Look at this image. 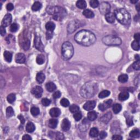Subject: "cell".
Wrapping results in <instances>:
<instances>
[{
    "label": "cell",
    "instance_id": "30",
    "mask_svg": "<svg viewBox=\"0 0 140 140\" xmlns=\"http://www.w3.org/2000/svg\"><path fill=\"white\" fill-rule=\"evenodd\" d=\"M42 7V5L41 4V3H40L38 1H36L34 3L31 8H32V10L33 11L36 12L40 10V9H41Z\"/></svg>",
    "mask_w": 140,
    "mask_h": 140
},
{
    "label": "cell",
    "instance_id": "44",
    "mask_svg": "<svg viewBox=\"0 0 140 140\" xmlns=\"http://www.w3.org/2000/svg\"><path fill=\"white\" fill-rule=\"evenodd\" d=\"M82 117V113L78 111L76 113H74V118L75 119L76 121H80Z\"/></svg>",
    "mask_w": 140,
    "mask_h": 140
},
{
    "label": "cell",
    "instance_id": "36",
    "mask_svg": "<svg viewBox=\"0 0 140 140\" xmlns=\"http://www.w3.org/2000/svg\"><path fill=\"white\" fill-rule=\"evenodd\" d=\"M118 80L119 82L122 83L126 82L128 80V76L126 74H122L118 77Z\"/></svg>",
    "mask_w": 140,
    "mask_h": 140
},
{
    "label": "cell",
    "instance_id": "7",
    "mask_svg": "<svg viewBox=\"0 0 140 140\" xmlns=\"http://www.w3.org/2000/svg\"><path fill=\"white\" fill-rule=\"evenodd\" d=\"M34 46L38 50L43 52L44 51V46L42 42L41 38L38 34H36L34 35Z\"/></svg>",
    "mask_w": 140,
    "mask_h": 140
},
{
    "label": "cell",
    "instance_id": "25",
    "mask_svg": "<svg viewBox=\"0 0 140 140\" xmlns=\"http://www.w3.org/2000/svg\"><path fill=\"white\" fill-rule=\"evenodd\" d=\"M58 124V120L56 119H51L48 122V126L52 129H55Z\"/></svg>",
    "mask_w": 140,
    "mask_h": 140
},
{
    "label": "cell",
    "instance_id": "43",
    "mask_svg": "<svg viewBox=\"0 0 140 140\" xmlns=\"http://www.w3.org/2000/svg\"><path fill=\"white\" fill-rule=\"evenodd\" d=\"M60 104L62 105L63 107H68L70 105V102L67 98H63L61 99V100L60 101Z\"/></svg>",
    "mask_w": 140,
    "mask_h": 140
},
{
    "label": "cell",
    "instance_id": "50",
    "mask_svg": "<svg viewBox=\"0 0 140 140\" xmlns=\"http://www.w3.org/2000/svg\"><path fill=\"white\" fill-rule=\"evenodd\" d=\"M14 7V5L12 4V3H9L7 4V6H6V8L8 11H12V10H13Z\"/></svg>",
    "mask_w": 140,
    "mask_h": 140
},
{
    "label": "cell",
    "instance_id": "60",
    "mask_svg": "<svg viewBox=\"0 0 140 140\" xmlns=\"http://www.w3.org/2000/svg\"><path fill=\"white\" fill-rule=\"evenodd\" d=\"M138 2V0H136H136H131V2L132 3V4H136V3H137Z\"/></svg>",
    "mask_w": 140,
    "mask_h": 140
},
{
    "label": "cell",
    "instance_id": "21",
    "mask_svg": "<svg viewBox=\"0 0 140 140\" xmlns=\"http://www.w3.org/2000/svg\"><path fill=\"white\" fill-rule=\"evenodd\" d=\"M35 129H36V128H35V125H34L33 122H28L27 123V124H26V130L27 132L29 133L33 132L35 130Z\"/></svg>",
    "mask_w": 140,
    "mask_h": 140
},
{
    "label": "cell",
    "instance_id": "11",
    "mask_svg": "<svg viewBox=\"0 0 140 140\" xmlns=\"http://www.w3.org/2000/svg\"><path fill=\"white\" fill-rule=\"evenodd\" d=\"M12 21V16L10 14L8 13L6 15L2 21V25L4 27H7L10 25Z\"/></svg>",
    "mask_w": 140,
    "mask_h": 140
},
{
    "label": "cell",
    "instance_id": "19",
    "mask_svg": "<svg viewBox=\"0 0 140 140\" xmlns=\"http://www.w3.org/2000/svg\"><path fill=\"white\" fill-rule=\"evenodd\" d=\"M46 88L47 91H48L50 92H53L54 90H55V89H56V85H55L54 83L48 82L46 84Z\"/></svg>",
    "mask_w": 140,
    "mask_h": 140
},
{
    "label": "cell",
    "instance_id": "34",
    "mask_svg": "<svg viewBox=\"0 0 140 140\" xmlns=\"http://www.w3.org/2000/svg\"><path fill=\"white\" fill-rule=\"evenodd\" d=\"M45 58L44 56L42 54H40L38 55L36 58V62L38 65H42L44 63Z\"/></svg>",
    "mask_w": 140,
    "mask_h": 140
},
{
    "label": "cell",
    "instance_id": "39",
    "mask_svg": "<svg viewBox=\"0 0 140 140\" xmlns=\"http://www.w3.org/2000/svg\"><path fill=\"white\" fill-rule=\"evenodd\" d=\"M7 101L10 104H13L16 101V96L14 94H9L7 98Z\"/></svg>",
    "mask_w": 140,
    "mask_h": 140
},
{
    "label": "cell",
    "instance_id": "47",
    "mask_svg": "<svg viewBox=\"0 0 140 140\" xmlns=\"http://www.w3.org/2000/svg\"><path fill=\"white\" fill-rule=\"evenodd\" d=\"M132 67L134 70L139 71L140 69V60L136 61V62H134L132 64Z\"/></svg>",
    "mask_w": 140,
    "mask_h": 140
},
{
    "label": "cell",
    "instance_id": "17",
    "mask_svg": "<svg viewBox=\"0 0 140 140\" xmlns=\"http://www.w3.org/2000/svg\"><path fill=\"white\" fill-rule=\"evenodd\" d=\"M105 16V19L106 21L109 23H113L115 22V16L114 14L112 12H109L107 13Z\"/></svg>",
    "mask_w": 140,
    "mask_h": 140
},
{
    "label": "cell",
    "instance_id": "9",
    "mask_svg": "<svg viewBox=\"0 0 140 140\" xmlns=\"http://www.w3.org/2000/svg\"><path fill=\"white\" fill-rule=\"evenodd\" d=\"M32 94L34 96V97L40 98L42 96L43 93V89L40 86H36L32 89L31 91Z\"/></svg>",
    "mask_w": 140,
    "mask_h": 140
},
{
    "label": "cell",
    "instance_id": "18",
    "mask_svg": "<svg viewBox=\"0 0 140 140\" xmlns=\"http://www.w3.org/2000/svg\"><path fill=\"white\" fill-rule=\"evenodd\" d=\"M112 118V114L110 112L107 113L101 118L100 120L104 123H108Z\"/></svg>",
    "mask_w": 140,
    "mask_h": 140
},
{
    "label": "cell",
    "instance_id": "3",
    "mask_svg": "<svg viewBox=\"0 0 140 140\" xmlns=\"http://www.w3.org/2000/svg\"><path fill=\"white\" fill-rule=\"evenodd\" d=\"M46 12L52 16V18L58 21L61 20L66 16V10L59 6H49L46 9Z\"/></svg>",
    "mask_w": 140,
    "mask_h": 140
},
{
    "label": "cell",
    "instance_id": "14",
    "mask_svg": "<svg viewBox=\"0 0 140 140\" xmlns=\"http://www.w3.org/2000/svg\"><path fill=\"white\" fill-rule=\"evenodd\" d=\"M61 129L64 131H68L70 130L71 128V123L70 121L67 118H65L63 119V120L61 122Z\"/></svg>",
    "mask_w": 140,
    "mask_h": 140
},
{
    "label": "cell",
    "instance_id": "58",
    "mask_svg": "<svg viewBox=\"0 0 140 140\" xmlns=\"http://www.w3.org/2000/svg\"><path fill=\"white\" fill-rule=\"evenodd\" d=\"M136 8L137 10H138L139 12H140V4H137V6H136Z\"/></svg>",
    "mask_w": 140,
    "mask_h": 140
},
{
    "label": "cell",
    "instance_id": "33",
    "mask_svg": "<svg viewBox=\"0 0 140 140\" xmlns=\"http://www.w3.org/2000/svg\"><path fill=\"white\" fill-rule=\"evenodd\" d=\"M122 109V106L120 104H116L113 105V111L115 114H118L121 111Z\"/></svg>",
    "mask_w": 140,
    "mask_h": 140
},
{
    "label": "cell",
    "instance_id": "27",
    "mask_svg": "<svg viewBox=\"0 0 140 140\" xmlns=\"http://www.w3.org/2000/svg\"><path fill=\"white\" fill-rule=\"evenodd\" d=\"M55 28V24L52 22H49L46 24V28L48 31L53 32Z\"/></svg>",
    "mask_w": 140,
    "mask_h": 140
},
{
    "label": "cell",
    "instance_id": "8",
    "mask_svg": "<svg viewBox=\"0 0 140 140\" xmlns=\"http://www.w3.org/2000/svg\"><path fill=\"white\" fill-rule=\"evenodd\" d=\"M99 10H100V11L101 14L106 15L107 13L110 12V4H108V2H102L101 4L100 5Z\"/></svg>",
    "mask_w": 140,
    "mask_h": 140
},
{
    "label": "cell",
    "instance_id": "49",
    "mask_svg": "<svg viewBox=\"0 0 140 140\" xmlns=\"http://www.w3.org/2000/svg\"><path fill=\"white\" fill-rule=\"evenodd\" d=\"M61 95V93L60 92V91H56L55 92L53 95H52V97L54 99H56V98H60V96Z\"/></svg>",
    "mask_w": 140,
    "mask_h": 140
},
{
    "label": "cell",
    "instance_id": "26",
    "mask_svg": "<svg viewBox=\"0 0 140 140\" xmlns=\"http://www.w3.org/2000/svg\"><path fill=\"white\" fill-rule=\"evenodd\" d=\"M4 59L8 62H10L12 60V53L8 51H5L4 54Z\"/></svg>",
    "mask_w": 140,
    "mask_h": 140
},
{
    "label": "cell",
    "instance_id": "31",
    "mask_svg": "<svg viewBox=\"0 0 140 140\" xmlns=\"http://www.w3.org/2000/svg\"><path fill=\"white\" fill-rule=\"evenodd\" d=\"M52 135L50 134H49L50 136H54L56 140H62L64 139V136L62 133L60 132H50Z\"/></svg>",
    "mask_w": 140,
    "mask_h": 140
},
{
    "label": "cell",
    "instance_id": "37",
    "mask_svg": "<svg viewBox=\"0 0 140 140\" xmlns=\"http://www.w3.org/2000/svg\"><path fill=\"white\" fill-rule=\"evenodd\" d=\"M14 112L12 107H8L6 109V116L8 118H10L14 116Z\"/></svg>",
    "mask_w": 140,
    "mask_h": 140
},
{
    "label": "cell",
    "instance_id": "15",
    "mask_svg": "<svg viewBox=\"0 0 140 140\" xmlns=\"http://www.w3.org/2000/svg\"><path fill=\"white\" fill-rule=\"evenodd\" d=\"M15 60L16 63L24 64L26 61L25 55L22 53H18L16 54Z\"/></svg>",
    "mask_w": 140,
    "mask_h": 140
},
{
    "label": "cell",
    "instance_id": "42",
    "mask_svg": "<svg viewBox=\"0 0 140 140\" xmlns=\"http://www.w3.org/2000/svg\"><path fill=\"white\" fill-rule=\"evenodd\" d=\"M18 29L19 26L16 22H14L13 24H12L10 26V30L11 32H16Z\"/></svg>",
    "mask_w": 140,
    "mask_h": 140
},
{
    "label": "cell",
    "instance_id": "29",
    "mask_svg": "<svg viewBox=\"0 0 140 140\" xmlns=\"http://www.w3.org/2000/svg\"><path fill=\"white\" fill-rule=\"evenodd\" d=\"M98 130L96 128H92L89 132V135L92 138H96L98 136Z\"/></svg>",
    "mask_w": 140,
    "mask_h": 140
},
{
    "label": "cell",
    "instance_id": "2",
    "mask_svg": "<svg viewBox=\"0 0 140 140\" xmlns=\"http://www.w3.org/2000/svg\"><path fill=\"white\" fill-rule=\"evenodd\" d=\"M98 90L97 84L90 82L86 83L81 88L80 94L82 97L89 98L95 95Z\"/></svg>",
    "mask_w": 140,
    "mask_h": 140
},
{
    "label": "cell",
    "instance_id": "24",
    "mask_svg": "<svg viewBox=\"0 0 140 140\" xmlns=\"http://www.w3.org/2000/svg\"><path fill=\"white\" fill-rule=\"evenodd\" d=\"M46 76L45 74L42 72L38 73L36 76V80L38 83L40 84H42L45 80Z\"/></svg>",
    "mask_w": 140,
    "mask_h": 140
},
{
    "label": "cell",
    "instance_id": "12",
    "mask_svg": "<svg viewBox=\"0 0 140 140\" xmlns=\"http://www.w3.org/2000/svg\"><path fill=\"white\" fill-rule=\"evenodd\" d=\"M112 103V100L111 99H109L106 101H104L103 103L100 104L98 105V109L100 110L101 111H104L106 109L108 108L110 106Z\"/></svg>",
    "mask_w": 140,
    "mask_h": 140
},
{
    "label": "cell",
    "instance_id": "16",
    "mask_svg": "<svg viewBox=\"0 0 140 140\" xmlns=\"http://www.w3.org/2000/svg\"><path fill=\"white\" fill-rule=\"evenodd\" d=\"M49 114L50 116L52 118H56L58 117L61 114V110L59 108L56 107H54L52 108L50 111H49Z\"/></svg>",
    "mask_w": 140,
    "mask_h": 140
},
{
    "label": "cell",
    "instance_id": "22",
    "mask_svg": "<svg viewBox=\"0 0 140 140\" xmlns=\"http://www.w3.org/2000/svg\"><path fill=\"white\" fill-rule=\"evenodd\" d=\"M83 15L87 18H93L94 17V13L92 10L89 9H86L83 12Z\"/></svg>",
    "mask_w": 140,
    "mask_h": 140
},
{
    "label": "cell",
    "instance_id": "10",
    "mask_svg": "<svg viewBox=\"0 0 140 140\" xmlns=\"http://www.w3.org/2000/svg\"><path fill=\"white\" fill-rule=\"evenodd\" d=\"M20 45L24 50H28L30 48V41L27 37H23L20 40Z\"/></svg>",
    "mask_w": 140,
    "mask_h": 140
},
{
    "label": "cell",
    "instance_id": "20",
    "mask_svg": "<svg viewBox=\"0 0 140 140\" xmlns=\"http://www.w3.org/2000/svg\"><path fill=\"white\" fill-rule=\"evenodd\" d=\"M129 98V94L127 91L122 92L119 94L118 96L119 100L122 101L126 100Z\"/></svg>",
    "mask_w": 140,
    "mask_h": 140
},
{
    "label": "cell",
    "instance_id": "32",
    "mask_svg": "<svg viewBox=\"0 0 140 140\" xmlns=\"http://www.w3.org/2000/svg\"><path fill=\"white\" fill-rule=\"evenodd\" d=\"M76 6L78 8L83 10L86 7V3L84 0H79L76 2Z\"/></svg>",
    "mask_w": 140,
    "mask_h": 140
},
{
    "label": "cell",
    "instance_id": "5",
    "mask_svg": "<svg viewBox=\"0 0 140 140\" xmlns=\"http://www.w3.org/2000/svg\"><path fill=\"white\" fill-rule=\"evenodd\" d=\"M61 54L64 60H68L71 59L74 54V46L71 43L67 41L62 44Z\"/></svg>",
    "mask_w": 140,
    "mask_h": 140
},
{
    "label": "cell",
    "instance_id": "28",
    "mask_svg": "<svg viewBox=\"0 0 140 140\" xmlns=\"http://www.w3.org/2000/svg\"><path fill=\"white\" fill-rule=\"evenodd\" d=\"M129 135L131 138H138L140 136V130L138 129H135L131 131L129 134Z\"/></svg>",
    "mask_w": 140,
    "mask_h": 140
},
{
    "label": "cell",
    "instance_id": "55",
    "mask_svg": "<svg viewBox=\"0 0 140 140\" xmlns=\"http://www.w3.org/2000/svg\"><path fill=\"white\" fill-rule=\"evenodd\" d=\"M18 118L20 120V122H21L22 124H24L25 123V119L24 118V116H23L22 115H19L18 116Z\"/></svg>",
    "mask_w": 140,
    "mask_h": 140
},
{
    "label": "cell",
    "instance_id": "1",
    "mask_svg": "<svg viewBox=\"0 0 140 140\" xmlns=\"http://www.w3.org/2000/svg\"><path fill=\"white\" fill-rule=\"evenodd\" d=\"M74 40L76 42L80 44L88 46L93 44L95 42L96 37L92 32L83 30L78 32L75 34Z\"/></svg>",
    "mask_w": 140,
    "mask_h": 140
},
{
    "label": "cell",
    "instance_id": "48",
    "mask_svg": "<svg viewBox=\"0 0 140 140\" xmlns=\"http://www.w3.org/2000/svg\"><path fill=\"white\" fill-rule=\"evenodd\" d=\"M98 136H99V137H100V138L101 139H104L106 138L107 136V132H105V131H101L100 133L98 134Z\"/></svg>",
    "mask_w": 140,
    "mask_h": 140
},
{
    "label": "cell",
    "instance_id": "35",
    "mask_svg": "<svg viewBox=\"0 0 140 140\" xmlns=\"http://www.w3.org/2000/svg\"><path fill=\"white\" fill-rule=\"evenodd\" d=\"M110 94V91H108V90H103V91H102L101 92L99 93L98 98H104L108 97Z\"/></svg>",
    "mask_w": 140,
    "mask_h": 140
},
{
    "label": "cell",
    "instance_id": "4",
    "mask_svg": "<svg viewBox=\"0 0 140 140\" xmlns=\"http://www.w3.org/2000/svg\"><path fill=\"white\" fill-rule=\"evenodd\" d=\"M115 18L122 25H128L131 21L130 13L124 8H119L114 11Z\"/></svg>",
    "mask_w": 140,
    "mask_h": 140
},
{
    "label": "cell",
    "instance_id": "6",
    "mask_svg": "<svg viewBox=\"0 0 140 140\" xmlns=\"http://www.w3.org/2000/svg\"><path fill=\"white\" fill-rule=\"evenodd\" d=\"M102 42L107 46H119L122 44V40L118 37L108 35L103 38Z\"/></svg>",
    "mask_w": 140,
    "mask_h": 140
},
{
    "label": "cell",
    "instance_id": "40",
    "mask_svg": "<svg viewBox=\"0 0 140 140\" xmlns=\"http://www.w3.org/2000/svg\"><path fill=\"white\" fill-rule=\"evenodd\" d=\"M70 111L71 113H74L78 111H80V107H79L76 104H72L70 107Z\"/></svg>",
    "mask_w": 140,
    "mask_h": 140
},
{
    "label": "cell",
    "instance_id": "56",
    "mask_svg": "<svg viewBox=\"0 0 140 140\" xmlns=\"http://www.w3.org/2000/svg\"><path fill=\"white\" fill-rule=\"evenodd\" d=\"M134 38L135 39V40L138 42H140V34L139 33H137L134 34Z\"/></svg>",
    "mask_w": 140,
    "mask_h": 140
},
{
    "label": "cell",
    "instance_id": "51",
    "mask_svg": "<svg viewBox=\"0 0 140 140\" xmlns=\"http://www.w3.org/2000/svg\"><path fill=\"white\" fill-rule=\"evenodd\" d=\"M0 33H1L2 36H4V34H6V31L5 27L3 26L2 25H1V28H0Z\"/></svg>",
    "mask_w": 140,
    "mask_h": 140
},
{
    "label": "cell",
    "instance_id": "13",
    "mask_svg": "<svg viewBox=\"0 0 140 140\" xmlns=\"http://www.w3.org/2000/svg\"><path fill=\"white\" fill-rule=\"evenodd\" d=\"M96 102L95 101H87L83 105V108L86 110H92L96 106Z\"/></svg>",
    "mask_w": 140,
    "mask_h": 140
},
{
    "label": "cell",
    "instance_id": "59",
    "mask_svg": "<svg viewBox=\"0 0 140 140\" xmlns=\"http://www.w3.org/2000/svg\"><path fill=\"white\" fill-rule=\"evenodd\" d=\"M135 59L137 60V61L138 60H140V57H139V55H135Z\"/></svg>",
    "mask_w": 140,
    "mask_h": 140
},
{
    "label": "cell",
    "instance_id": "45",
    "mask_svg": "<svg viewBox=\"0 0 140 140\" xmlns=\"http://www.w3.org/2000/svg\"><path fill=\"white\" fill-rule=\"evenodd\" d=\"M90 6L92 8H97L99 6V2L97 0H92L90 1Z\"/></svg>",
    "mask_w": 140,
    "mask_h": 140
},
{
    "label": "cell",
    "instance_id": "52",
    "mask_svg": "<svg viewBox=\"0 0 140 140\" xmlns=\"http://www.w3.org/2000/svg\"><path fill=\"white\" fill-rule=\"evenodd\" d=\"M52 32H53L48 31H47V32H46V39L48 40H50L52 37Z\"/></svg>",
    "mask_w": 140,
    "mask_h": 140
},
{
    "label": "cell",
    "instance_id": "53",
    "mask_svg": "<svg viewBox=\"0 0 140 140\" xmlns=\"http://www.w3.org/2000/svg\"><path fill=\"white\" fill-rule=\"evenodd\" d=\"M112 138V140H122V137L120 135H115L113 136Z\"/></svg>",
    "mask_w": 140,
    "mask_h": 140
},
{
    "label": "cell",
    "instance_id": "46",
    "mask_svg": "<svg viewBox=\"0 0 140 140\" xmlns=\"http://www.w3.org/2000/svg\"><path fill=\"white\" fill-rule=\"evenodd\" d=\"M42 104L44 106H49L51 104V101L47 98H44L42 100Z\"/></svg>",
    "mask_w": 140,
    "mask_h": 140
},
{
    "label": "cell",
    "instance_id": "41",
    "mask_svg": "<svg viewBox=\"0 0 140 140\" xmlns=\"http://www.w3.org/2000/svg\"><path fill=\"white\" fill-rule=\"evenodd\" d=\"M131 47L134 50L138 51L140 49V43L139 42L136 41V40H134L131 43Z\"/></svg>",
    "mask_w": 140,
    "mask_h": 140
},
{
    "label": "cell",
    "instance_id": "54",
    "mask_svg": "<svg viewBox=\"0 0 140 140\" xmlns=\"http://www.w3.org/2000/svg\"><path fill=\"white\" fill-rule=\"evenodd\" d=\"M126 124L129 125V126H131L134 124L132 119L131 118H126Z\"/></svg>",
    "mask_w": 140,
    "mask_h": 140
},
{
    "label": "cell",
    "instance_id": "57",
    "mask_svg": "<svg viewBox=\"0 0 140 140\" xmlns=\"http://www.w3.org/2000/svg\"><path fill=\"white\" fill-rule=\"evenodd\" d=\"M22 139L24 140H32V138L28 135H24L22 138Z\"/></svg>",
    "mask_w": 140,
    "mask_h": 140
},
{
    "label": "cell",
    "instance_id": "23",
    "mask_svg": "<svg viewBox=\"0 0 140 140\" xmlns=\"http://www.w3.org/2000/svg\"><path fill=\"white\" fill-rule=\"evenodd\" d=\"M87 117L89 120L94 121L96 120V118L98 117L97 113H96L95 111H92H92H90L88 113Z\"/></svg>",
    "mask_w": 140,
    "mask_h": 140
},
{
    "label": "cell",
    "instance_id": "38",
    "mask_svg": "<svg viewBox=\"0 0 140 140\" xmlns=\"http://www.w3.org/2000/svg\"><path fill=\"white\" fill-rule=\"evenodd\" d=\"M30 112H31V114L33 116H37L40 113V109L38 107H32L31 108Z\"/></svg>",
    "mask_w": 140,
    "mask_h": 140
}]
</instances>
